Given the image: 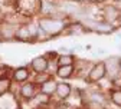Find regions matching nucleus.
<instances>
[{"label": "nucleus", "instance_id": "nucleus-1", "mask_svg": "<svg viewBox=\"0 0 121 109\" xmlns=\"http://www.w3.org/2000/svg\"><path fill=\"white\" fill-rule=\"evenodd\" d=\"M71 20L68 17H56V16H40L38 24L40 30L49 37H56L60 33L66 32Z\"/></svg>", "mask_w": 121, "mask_h": 109}, {"label": "nucleus", "instance_id": "nucleus-2", "mask_svg": "<svg viewBox=\"0 0 121 109\" xmlns=\"http://www.w3.org/2000/svg\"><path fill=\"white\" fill-rule=\"evenodd\" d=\"M85 27L88 29V32H92V33H98V35H112L114 32H117V26L107 23L105 20L99 19H82L81 20Z\"/></svg>", "mask_w": 121, "mask_h": 109}, {"label": "nucleus", "instance_id": "nucleus-3", "mask_svg": "<svg viewBox=\"0 0 121 109\" xmlns=\"http://www.w3.org/2000/svg\"><path fill=\"white\" fill-rule=\"evenodd\" d=\"M105 77H107V70H105V63H104V60L101 62H95V63L92 65V68H91L88 76H86V82L89 85H92V83H99L102 82Z\"/></svg>", "mask_w": 121, "mask_h": 109}, {"label": "nucleus", "instance_id": "nucleus-4", "mask_svg": "<svg viewBox=\"0 0 121 109\" xmlns=\"http://www.w3.org/2000/svg\"><path fill=\"white\" fill-rule=\"evenodd\" d=\"M120 14H121V12L118 10V7L114 3H107L101 7V19L105 20L107 23L117 26V27H118V22H120Z\"/></svg>", "mask_w": 121, "mask_h": 109}, {"label": "nucleus", "instance_id": "nucleus-5", "mask_svg": "<svg viewBox=\"0 0 121 109\" xmlns=\"http://www.w3.org/2000/svg\"><path fill=\"white\" fill-rule=\"evenodd\" d=\"M120 59L118 56H110L104 60L105 63V70H107V77L108 82L111 83L114 79H117L118 76H121V70H120Z\"/></svg>", "mask_w": 121, "mask_h": 109}, {"label": "nucleus", "instance_id": "nucleus-6", "mask_svg": "<svg viewBox=\"0 0 121 109\" xmlns=\"http://www.w3.org/2000/svg\"><path fill=\"white\" fill-rule=\"evenodd\" d=\"M19 23L12 22V20H3L0 22V39L4 42L16 40V30Z\"/></svg>", "mask_w": 121, "mask_h": 109}, {"label": "nucleus", "instance_id": "nucleus-7", "mask_svg": "<svg viewBox=\"0 0 121 109\" xmlns=\"http://www.w3.org/2000/svg\"><path fill=\"white\" fill-rule=\"evenodd\" d=\"M40 0H16V7L19 13L25 16H33L35 13H39Z\"/></svg>", "mask_w": 121, "mask_h": 109}, {"label": "nucleus", "instance_id": "nucleus-8", "mask_svg": "<svg viewBox=\"0 0 121 109\" xmlns=\"http://www.w3.org/2000/svg\"><path fill=\"white\" fill-rule=\"evenodd\" d=\"M38 92H39V86L33 81H26V82L20 83V86H19V96L25 102H30L36 96Z\"/></svg>", "mask_w": 121, "mask_h": 109}, {"label": "nucleus", "instance_id": "nucleus-9", "mask_svg": "<svg viewBox=\"0 0 121 109\" xmlns=\"http://www.w3.org/2000/svg\"><path fill=\"white\" fill-rule=\"evenodd\" d=\"M32 70H30L29 66H19V68H14L12 69V73H10V77L13 82L16 83H23L26 81H30L32 77Z\"/></svg>", "mask_w": 121, "mask_h": 109}, {"label": "nucleus", "instance_id": "nucleus-10", "mask_svg": "<svg viewBox=\"0 0 121 109\" xmlns=\"http://www.w3.org/2000/svg\"><path fill=\"white\" fill-rule=\"evenodd\" d=\"M30 70L33 73H40V72H48L49 68V59L42 55V56H36L30 60V65H29Z\"/></svg>", "mask_w": 121, "mask_h": 109}, {"label": "nucleus", "instance_id": "nucleus-11", "mask_svg": "<svg viewBox=\"0 0 121 109\" xmlns=\"http://www.w3.org/2000/svg\"><path fill=\"white\" fill-rule=\"evenodd\" d=\"M72 86H71V83H68V82H58V86H56V92H55V95L53 96H56V99L59 101V102H65V101H68L69 99V96L72 95Z\"/></svg>", "mask_w": 121, "mask_h": 109}, {"label": "nucleus", "instance_id": "nucleus-12", "mask_svg": "<svg viewBox=\"0 0 121 109\" xmlns=\"http://www.w3.org/2000/svg\"><path fill=\"white\" fill-rule=\"evenodd\" d=\"M94 63L95 62H91V60H77L75 62V76L86 79V76Z\"/></svg>", "mask_w": 121, "mask_h": 109}, {"label": "nucleus", "instance_id": "nucleus-13", "mask_svg": "<svg viewBox=\"0 0 121 109\" xmlns=\"http://www.w3.org/2000/svg\"><path fill=\"white\" fill-rule=\"evenodd\" d=\"M16 40L19 42H33V36L29 30V26H27V22L26 23H19L17 26V30H16Z\"/></svg>", "mask_w": 121, "mask_h": 109}, {"label": "nucleus", "instance_id": "nucleus-14", "mask_svg": "<svg viewBox=\"0 0 121 109\" xmlns=\"http://www.w3.org/2000/svg\"><path fill=\"white\" fill-rule=\"evenodd\" d=\"M68 35H75V36H79V35H84V33H88V29L85 27V24L81 22V20H75V22H71L66 32Z\"/></svg>", "mask_w": 121, "mask_h": 109}, {"label": "nucleus", "instance_id": "nucleus-15", "mask_svg": "<svg viewBox=\"0 0 121 109\" xmlns=\"http://www.w3.org/2000/svg\"><path fill=\"white\" fill-rule=\"evenodd\" d=\"M55 75L59 77V79H71L75 75V65H66V66H58Z\"/></svg>", "mask_w": 121, "mask_h": 109}, {"label": "nucleus", "instance_id": "nucleus-16", "mask_svg": "<svg viewBox=\"0 0 121 109\" xmlns=\"http://www.w3.org/2000/svg\"><path fill=\"white\" fill-rule=\"evenodd\" d=\"M56 86H58V82L53 79H49L48 82H45V83H42L40 86H39V92H42V93H45V95H48V96H53L55 95V92H56Z\"/></svg>", "mask_w": 121, "mask_h": 109}, {"label": "nucleus", "instance_id": "nucleus-17", "mask_svg": "<svg viewBox=\"0 0 121 109\" xmlns=\"http://www.w3.org/2000/svg\"><path fill=\"white\" fill-rule=\"evenodd\" d=\"M12 83H13V81H12V77H10V76H4V75L0 76V98L4 96L6 93L10 92V89H12Z\"/></svg>", "mask_w": 121, "mask_h": 109}, {"label": "nucleus", "instance_id": "nucleus-18", "mask_svg": "<svg viewBox=\"0 0 121 109\" xmlns=\"http://www.w3.org/2000/svg\"><path fill=\"white\" fill-rule=\"evenodd\" d=\"M108 98H110V102L114 106L121 109V88H112L108 92Z\"/></svg>", "mask_w": 121, "mask_h": 109}, {"label": "nucleus", "instance_id": "nucleus-19", "mask_svg": "<svg viewBox=\"0 0 121 109\" xmlns=\"http://www.w3.org/2000/svg\"><path fill=\"white\" fill-rule=\"evenodd\" d=\"M51 96H48V95H45V93H42V92H38L36 93V96L30 101V102H33L36 106H40V108H45V106H48L49 103H51Z\"/></svg>", "mask_w": 121, "mask_h": 109}, {"label": "nucleus", "instance_id": "nucleus-20", "mask_svg": "<svg viewBox=\"0 0 121 109\" xmlns=\"http://www.w3.org/2000/svg\"><path fill=\"white\" fill-rule=\"evenodd\" d=\"M77 62V57H75L72 53H65V55H59L56 59L58 66H66V65H75Z\"/></svg>", "mask_w": 121, "mask_h": 109}, {"label": "nucleus", "instance_id": "nucleus-21", "mask_svg": "<svg viewBox=\"0 0 121 109\" xmlns=\"http://www.w3.org/2000/svg\"><path fill=\"white\" fill-rule=\"evenodd\" d=\"M49 79H52V73H49V72L33 73V82H35L38 86H40V85H42V83H45V82H48Z\"/></svg>", "mask_w": 121, "mask_h": 109}, {"label": "nucleus", "instance_id": "nucleus-22", "mask_svg": "<svg viewBox=\"0 0 121 109\" xmlns=\"http://www.w3.org/2000/svg\"><path fill=\"white\" fill-rule=\"evenodd\" d=\"M82 106L84 109H107V106H104L102 103H98V102H94V101H85Z\"/></svg>", "mask_w": 121, "mask_h": 109}, {"label": "nucleus", "instance_id": "nucleus-23", "mask_svg": "<svg viewBox=\"0 0 121 109\" xmlns=\"http://www.w3.org/2000/svg\"><path fill=\"white\" fill-rule=\"evenodd\" d=\"M95 56H102V55H107V50H105L104 48H98L95 52H92Z\"/></svg>", "mask_w": 121, "mask_h": 109}, {"label": "nucleus", "instance_id": "nucleus-24", "mask_svg": "<svg viewBox=\"0 0 121 109\" xmlns=\"http://www.w3.org/2000/svg\"><path fill=\"white\" fill-rule=\"evenodd\" d=\"M55 109H72V106H69V105H66V103H64V102H59Z\"/></svg>", "mask_w": 121, "mask_h": 109}, {"label": "nucleus", "instance_id": "nucleus-25", "mask_svg": "<svg viewBox=\"0 0 121 109\" xmlns=\"http://www.w3.org/2000/svg\"><path fill=\"white\" fill-rule=\"evenodd\" d=\"M114 4L118 7V10L121 12V0H114Z\"/></svg>", "mask_w": 121, "mask_h": 109}, {"label": "nucleus", "instance_id": "nucleus-26", "mask_svg": "<svg viewBox=\"0 0 121 109\" xmlns=\"http://www.w3.org/2000/svg\"><path fill=\"white\" fill-rule=\"evenodd\" d=\"M117 36H118V39H121V30H120V32L117 33Z\"/></svg>", "mask_w": 121, "mask_h": 109}, {"label": "nucleus", "instance_id": "nucleus-27", "mask_svg": "<svg viewBox=\"0 0 121 109\" xmlns=\"http://www.w3.org/2000/svg\"><path fill=\"white\" fill-rule=\"evenodd\" d=\"M118 27H121V14H120V22H118Z\"/></svg>", "mask_w": 121, "mask_h": 109}, {"label": "nucleus", "instance_id": "nucleus-28", "mask_svg": "<svg viewBox=\"0 0 121 109\" xmlns=\"http://www.w3.org/2000/svg\"><path fill=\"white\" fill-rule=\"evenodd\" d=\"M120 70H121V59H120Z\"/></svg>", "mask_w": 121, "mask_h": 109}, {"label": "nucleus", "instance_id": "nucleus-29", "mask_svg": "<svg viewBox=\"0 0 121 109\" xmlns=\"http://www.w3.org/2000/svg\"><path fill=\"white\" fill-rule=\"evenodd\" d=\"M118 49H120V50H121V44H118Z\"/></svg>", "mask_w": 121, "mask_h": 109}, {"label": "nucleus", "instance_id": "nucleus-30", "mask_svg": "<svg viewBox=\"0 0 121 109\" xmlns=\"http://www.w3.org/2000/svg\"><path fill=\"white\" fill-rule=\"evenodd\" d=\"M0 72H2V65H0Z\"/></svg>", "mask_w": 121, "mask_h": 109}, {"label": "nucleus", "instance_id": "nucleus-31", "mask_svg": "<svg viewBox=\"0 0 121 109\" xmlns=\"http://www.w3.org/2000/svg\"><path fill=\"white\" fill-rule=\"evenodd\" d=\"M0 40H2V39H0Z\"/></svg>", "mask_w": 121, "mask_h": 109}, {"label": "nucleus", "instance_id": "nucleus-32", "mask_svg": "<svg viewBox=\"0 0 121 109\" xmlns=\"http://www.w3.org/2000/svg\"><path fill=\"white\" fill-rule=\"evenodd\" d=\"M0 109H2V108H0Z\"/></svg>", "mask_w": 121, "mask_h": 109}]
</instances>
